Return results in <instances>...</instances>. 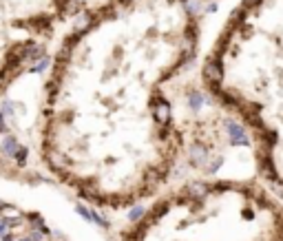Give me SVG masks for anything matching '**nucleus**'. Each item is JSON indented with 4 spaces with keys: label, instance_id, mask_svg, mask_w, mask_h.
<instances>
[{
    "label": "nucleus",
    "instance_id": "nucleus-4",
    "mask_svg": "<svg viewBox=\"0 0 283 241\" xmlns=\"http://www.w3.org/2000/svg\"><path fill=\"white\" fill-rule=\"evenodd\" d=\"M226 131L230 133V137H233V142H246V131L241 129L237 122H226Z\"/></svg>",
    "mask_w": 283,
    "mask_h": 241
},
{
    "label": "nucleus",
    "instance_id": "nucleus-20",
    "mask_svg": "<svg viewBox=\"0 0 283 241\" xmlns=\"http://www.w3.org/2000/svg\"><path fill=\"white\" fill-rule=\"evenodd\" d=\"M0 86H2V80H0Z\"/></svg>",
    "mask_w": 283,
    "mask_h": 241
},
{
    "label": "nucleus",
    "instance_id": "nucleus-11",
    "mask_svg": "<svg viewBox=\"0 0 283 241\" xmlns=\"http://www.w3.org/2000/svg\"><path fill=\"white\" fill-rule=\"evenodd\" d=\"M142 215H144V208H142V206H135V208L131 210V213H128V217H131V222H137Z\"/></svg>",
    "mask_w": 283,
    "mask_h": 241
},
{
    "label": "nucleus",
    "instance_id": "nucleus-15",
    "mask_svg": "<svg viewBox=\"0 0 283 241\" xmlns=\"http://www.w3.org/2000/svg\"><path fill=\"white\" fill-rule=\"evenodd\" d=\"M255 2H259V0H246V2H244V7H252V4H255Z\"/></svg>",
    "mask_w": 283,
    "mask_h": 241
},
{
    "label": "nucleus",
    "instance_id": "nucleus-18",
    "mask_svg": "<svg viewBox=\"0 0 283 241\" xmlns=\"http://www.w3.org/2000/svg\"><path fill=\"white\" fill-rule=\"evenodd\" d=\"M4 129V120H2V113H0V131Z\"/></svg>",
    "mask_w": 283,
    "mask_h": 241
},
{
    "label": "nucleus",
    "instance_id": "nucleus-7",
    "mask_svg": "<svg viewBox=\"0 0 283 241\" xmlns=\"http://www.w3.org/2000/svg\"><path fill=\"white\" fill-rule=\"evenodd\" d=\"M206 191H208V186L202 184V182H195V184H188L186 186V193L190 195V197H202Z\"/></svg>",
    "mask_w": 283,
    "mask_h": 241
},
{
    "label": "nucleus",
    "instance_id": "nucleus-2",
    "mask_svg": "<svg viewBox=\"0 0 283 241\" xmlns=\"http://www.w3.org/2000/svg\"><path fill=\"white\" fill-rule=\"evenodd\" d=\"M153 117L157 124H166L171 120V104L164 97H155V102H153Z\"/></svg>",
    "mask_w": 283,
    "mask_h": 241
},
{
    "label": "nucleus",
    "instance_id": "nucleus-12",
    "mask_svg": "<svg viewBox=\"0 0 283 241\" xmlns=\"http://www.w3.org/2000/svg\"><path fill=\"white\" fill-rule=\"evenodd\" d=\"M13 157H16V160H18V164H24V157H27V148H24V146H20V148H18V153H16V155H13Z\"/></svg>",
    "mask_w": 283,
    "mask_h": 241
},
{
    "label": "nucleus",
    "instance_id": "nucleus-9",
    "mask_svg": "<svg viewBox=\"0 0 283 241\" xmlns=\"http://www.w3.org/2000/svg\"><path fill=\"white\" fill-rule=\"evenodd\" d=\"M188 102L193 109H199V106L204 104V93H199V91H190L188 93Z\"/></svg>",
    "mask_w": 283,
    "mask_h": 241
},
{
    "label": "nucleus",
    "instance_id": "nucleus-5",
    "mask_svg": "<svg viewBox=\"0 0 283 241\" xmlns=\"http://www.w3.org/2000/svg\"><path fill=\"white\" fill-rule=\"evenodd\" d=\"M91 24H93V16H91V13H82V16L75 20V33H78V35L84 33Z\"/></svg>",
    "mask_w": 283,
    "mask_h": 241
},
{
    "label": "nucleus",
    "instance_id": "nucleus-3",
    "mask_svg": "<svg viewBox=\"0 0 283 241\" xmlns=\"http://www.w3.org/2000/svg\"><path fill=\"white\" fill-rule=\"evenodd\" d=\"M190 162L195 164V166H204L206 160H208V151H206L204 146H199V144H195V146H190Z\"/></svg>",
    "mask_w": 283,
    "mask_h": 241
},
{
    "label": "nucleus",
    "instance_id": "nucleus-16",
    "mask_svg": "<svg viewBox=\"0 0 283 241\" xmlns=\"http://www.w3.org/2000/svg\"><path fill=\"white\" fill-rule=\"evenodd\" d=\"M4 226H7V222H2V219H0V235H4Z\"/></svg>",
    "mask_w": 283,
    "mask_h": 241
},
{
    "label": "nucleus",
    "instance_id": "nucleus-17",
    "mask_svg": "<svg viewBox=\"0 0 283 241\" xmlns=\"http://www.w3.org/2000/svg\"><path fill=\"white\" fill-rule=\"evenodd\" d=\"M2 241H13L11 235H2Z\"/></svg>",
    "mask_w": 283,
    "mask_h": 241
},
{
    "label": "nucleus",
    "instance_id": "nucleus-21",
    "mask_svg": "<svg viewBox=\"0 0 283 241\" xmlns=\"http://www.w3.org/2000/svg\"><path fill=\"white\" fill-rule=\"evenodd\" d=\"M122 2H128V0H122Z\"/></svg>",
    "mask_w": 283,
    "mask_h": 241
},
{
    "label": "nucleus",
    "instance_id": "nucleus-14",
    "mask_svg": "<svg viewBox=\"0 0 283 241\" xmlns=\"http://www.w3.org/2000/svg\"><path fill=\"white\" fill-rule=\"evenodd\" d=\"M40 239H42V235H40V233H33L31 235V241H40Z\"/></svg>",
    "mask_w": 283,
    "mask_h": 241
},
{
    "label": "nucleus",
    "instance_id": "nucleus-6",
    "mask_svg": "<svg viewBox=\"0 0 283 241\" xmlns=\"http://www.w3.org/2000/svg\"><path fill=\"white\" fill-rule=\"evenodd\" d=\"M18 148H20V144L16 142V137H4V140H2V153H4V155L13 157L18 153Z\"/></svg>",
    "mask_w": 283,
    "mask_h": 241
},
{
    "label": "nucleus",
    "instance_id": "nucleus-10",
    "mask_svg": "<svg viewBox=\"0 0 283 241\" xmlns=\"http://www.w3.org/2000/svg\"><path fill=\"white\" fill-rule=\"evenodd\" d=\"M47 66H49V58H44V55H42V58H40L38 62L33 64V73H42Z\"/></svg>",
    "mask_w": 283,
    "mask_h": 241
},
{
    "label": "nucleus",
    "instance_id": "nucleus-8",
    "mask_svg": "<svg viewBox=\"0 0 283 241\" xmlns=\"http://www.w3.org/2000/svg\"><path fill=\"white\" fill-rule=\"evenodd\" d=\"M184 7H186V11L190 16H197V13L204 9V2L202 0H184Z\"/></svg>",
    "mask_w": 283,
    "mask_h": 241
},
{
    "label": "nucleus",
    "instance_id": "nucleus-19",
    "mask_svg": "<svg viewBox=\"0 0 283 241\" xmlns=\"http://www.w3.org/2000/svg\"><path fill=\"white\" fill-rule=\"evenodd\" d=\"M22 241H31V239H22Z\"/></svg>",
    "mask_w": 283,
    "mask_h": 241
},
{
    "label": "nucleus",
    "instance_id": "nucleus-1",
    "mask_svg": "<svg viewBox=\"0 0 283 241\" xmlns=\"http://www.w3.org/2000/svg\"><path fill=\"white\" fill-rule=\"evenodd\" d=\"M204 80L208 82L210 86H217L221 80H224V69H221V62L217 58H208L204 64Z\"/></svg>",
    "mask_w": 283,
    "mask_h": 241
},
{
    "label": "nucleus",
    "instance_id": "nucleus-13",
    "mask_svg": "<svg viewBox=\"0 0 283 241\" xmlns=\"http://www.w3.org/2000/svg\"><path fill=\"white\" fill-rule=\"evenodd\" d=\"M2 113H4V115H9V117H11V115H13V106L7 102V104L2 106Z\"/></svg>",
    "mask_w": 283,
    "mask_h": 241
}]
</instances>
